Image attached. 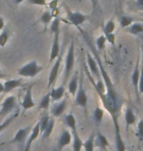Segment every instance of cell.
Masks as SVG:
<instances>
[{
    "label": "cell",
    "mask_w": 143,
    "mask_h": 151,
    "mask_svg": "<svg viewBox=\"0 0 143 151\" xmlns=\"http://www.w3.org/2000/svg\"><path fill=\"white\" fill-rule=\"evenodd\" d=\"M91 3H92V7H93V10H94L97 6V0H91Z\"/></svg>",
    "instance_id": "f6af8a7d"
},
{
    "label": "cell",
    "mask_w": 143,
    "mask_h": 151,
    "mask_svg": "<svg viewBox=\"0 0 143 151\" xmlns=\"http://www.w3.org/2000/svg\"><path fill=\"white\" fill-rule=\"evenodd\" d=\"M67 19L71 24H73L74 26L80 27L83 24L87 21L88 16L87 15H84L80 12H72V11H68L67 12Z\"/></svg>",
    "instance_id": "52a82bcc"
},
{
    "label": "cell",
    "mask_w": 143,
    "mask_h": 151,
    "mask_svg": "<svg viewBox=\"0 0 143 151\" xmlns=\"http://www.w3.org/2000/svg\"><path fill=\"white\" fill-rule=\"evenodd\" d=\"M67 108V100L66 99H64L61 102H58V103L54 104L52 107H51V115H52V117L54 118H58L60 117L61 115H62L64 112H65Z\"/></svg>",
    "instance_id": "4fadbf2b"
},
{
    "label": "cell",
    "mask_w": 143,
    "mask_h": 151,
    "mask_svg": "<svg viewBox=\"0 0 143 151\" xmlns=\"http://www.w3.org/2000/svg\"><path fill=\"white\" fill-rule=\"evenodd\" d=\"M78 88L77 91V94H75V103L78 106L83 107V109H86L87 106V95L86 90L83 88V77H80V81L78 83Z\"/></svg>",
    "instance_id": "8992f818"
},
{
    "label": "cell",
    "mask_w": 143,
    "mask_h": 151,
    "mask_svg": "<svg viewBox=\"0 0 143 151\" xmlns=\"http://www.w3.org/2000/svg\"><path fill=\"white\" fill-rule=\"evenodd\" d=\"M72 138L73 137H72L71 132L65 129V131L62 132V134H61V137L59 138V141H58V149L61 151L65 146L69 145V144L72 142Z\"/></svg>",
    "instance_id": "5bb4252c"
},
{
    "label": "cell",
    "mask_w": 143,
    "mask_h": 151,
    "mask_svg": "<svg viewBox=\"0 0 143 151\" xmlns=\"http://www.w3.org/2000/svg\"><path fill=\"white\" fill-rule=\"evenodd\" d=\"M106 42H107V39H106L105 35H102L97 37L95 44H96V48H97V50H98V52H102V51L105 49Z\"/></svg>",
    "instance_id": "f546056e"
},
{
    "label": "cell",
    "mask_w": 143,
    "mask_h": 151,
    "mask_svg": "<svg viewBox=\"0 0 143 151\" xmlns=\"http://www.w3.org/2000/svg\"><path fill=\"white\" fill-rule=\"evenodd\" d=\"M105 37H106V39H107V41L109 42V43H111L112 45H113V46H115L116 37H115L114 32H113V34H108V35H105Z\"/></svg>",
    "instance_id": "ab89813d"
},
{
    "label": "cell",
    "mask_w": 143,
    "mask_h": 151,
    "mask_svg": "<svg viewBox=\"0 0 143 151\" xmlns=\"http://www.w3.org/2000/svg\"><path fill=\"white\" fill-rule=\"evenodd\" d=\"M65 122L67 124V126L72 129V132L77 131V121H75V118L72 113L67 115L65 118Z\"/></svg>",
    "instance_id": "d4e9b609"
},
{
    "label": "cell",
    "mask_w": 143,
    "mask_h": 151,
    "mask_svg": "<svg viewBox=\"0 0 143 151\" xmlns=\"http://www.w3.org/2000/svg\"><path fill=\"white\" fill-rule=\"evenodd\" d=\"M12 121H13V117H10V118H8V119H6L3 123L0 124V132L4 131V129L7 128L9 125H10Z\"/></svg>",
    "instance_id": "74e56055"
},
{
    "label": "cell",
    "mask_w": 143,
    "mask_h": 151,
    "mask_svg": "<svg viewBox=\"0 0 143 151\" xmlns=\"http://www.w3.org/2000/svg\"><path fill=\"white\" fill-rule=\"evenodd\" d=\"M4 92V83L0 81V93Z\"/></svg>",
    "instance_id": "ee69618b"
},
{
    "label": "cell",
    "mask_w": 143,
    "mask_h": 151,
    "mask_svg": "<svg viewBox=\"0 0 143 151\" xmlns=\"http://www.w3.org/2000/svg\"><path fill=\"white\" fill-rule=\"evenodd\" d=\"M4 83V92H10L13 89L22 86V80L21 78H14V80L6 81Z\"/></svg>",
    "instance_id": "2e32d148"
},
{
    "label": "cell",
    "mask_w": 143,
    "mask_h": 151,
    "mask_svg": "<svg viewBox=\"0 0 143 151\" xmlns=\"http://www.w3.org/2000/svg\"><path fill=\"white\" fill-rule=\"evenodd\" d=\"M50 31L52 34H55L56 32L60 31V20L58 18H55L52 22H51L50 25Z\"/></svg>",
    "instance_id": "e575fe53"
},
{
    "label": "cell",
    "mask_w": 143,
    "mask_h": 151,
    "mask_svg": "<svg viewBox=\"0 0 143 151\" xmlns=\"http://www.w3.org/2000/svg\"><path fill=\"white\" fill-rule=\"evenodd\" d=\"M124 120H126V129H129L130 126L134 125L136 122V116L133 110L130 107H127L126 110V113H124Z\"/></svg>",
    "instance_id": "ffe728a7"
},
{
    "label": "cell",
    "mask_w": 143,
    "mask_h": 151,
    "mask_svg": "<svg viewBox=\"0 0 143 151\" xmlns=\"http://www.w3.org/2000/svg\"><path fill=\"white\" fill-rule=\"evenodd\" d=\"M52 19H53V15L51 14V12L50 11H46V12H44V13L41 15L40 22L44 25L45 29H47L48 25L51 24V22L53 21Z\"/></svg>",
    "instance_id": "4316f807"
},
{
    "label": "cell",
    "mask_w": 143,
    "mask_h": 151,
    "mask_svg": "<svg viewBox=\"0 0 143 151\" xmlns=\"http://www.w3.org/2000/svg\"><path fill=\"white\" fill-rule=\"evenodd\" d=\"M39 134H40V124L38 122L35 124V126L32 128V132H30L29 135L28 137V139H27L25 145V151H29L32 142L39 137Z\"/></svg>",
    "instance_id": "8fae6325"
},
{
    "label": "cell",
    "mask_w": 143,
    "mask_h": 151,
    "mask_svg": "<svg viewBox=\"0 0 143 151\" xmlns=\"http://www.w3.org/2000/svg\"><path fill=\"white\" fill-rule=\"evenodd\" d=\"M50 101H51L50 92H47L42 97L41 101L39 102V110H48V108L50 106Z\"/></svg>",
    "instance_id": "484cf974"
},
{
    "label": "cell",
    "mask_w": 143,
    "mask_h": 151,
    "mask_svg": "<svg viewBox=\"0 0 143 151\" xmlns=\"http://www.w3.org/2000/svg\"><path fill=\"white\" fill-rule=\"evenodd\" d=\"M133 24V19L132 17H129V16H123V17H121V19H120V26H121V28H129V27L130 25H132Z\"/></svg>",
    "instance_id": "4dcf8cb0"
},
{
    "label": "cell",
    "mask_w": 143,
    "mask_h": 151,
    "mask_svg": "<svg viewBox=\"0 0 143 151\" xmlns=\"http://www.w3.org/2000/svg\"><path fill=\"white\" fill-rule=\"evenodd\" d=\"M78 88V73H75V75L73 76V78H71V81H70L68 83V90H69L70 94H72L73 96H75Z\"/></svg>",
    "instance_id": "e0dca14e"
},
{
    "label": "cell",
    "mask_w": 143,
    "mask_h": 151,
    "mask_svg": "<svg viewBox=\"0 0 143 151\" xmlns=\"http://www.w3.org/2000/svg\"><path fill=\"white\" fill-rule=\"evenodd\" d=\"M86 59H87V65L89 68L90 74L93 76L94 78H96L97 80H100L101 78V73H100V69L99 65L97 63L96 59L94 58V56L92 55L91 52H86Z\"/></svg>",
    "instance_id": "9c48e42d"
},
{
    "label": "cell",
    "mask_w": 143,
    "mask_h": 151,
    "mask_svg": "<svg viewBox=\"0 0 143 151\" xmlns=\"http://www.w3.org/2000/svg\"><path fill=\"white\" fill-rule=\"evenodd\" d=\"M138 94H143V65L140 67V78L138 83Z\"/></svg>",
    "instance_id": "d590c367"
},
{
    "label": "cell",
    "mask_w": 143,
    "mask_h": 151,
    "mask_svg": "<svg viewBox=\"0 0 143 151\" xmlns=\"http://www.w3.org/2000/svg\"><path fill=\"white\" fill-rule=\"evenodd\" d=\"M14 1L16 4H20V3H22L23 1H25V0H14Z\"/></svg>",
    "instance_id": "bcb514c9"
},
{
    "label": "cell",
    "mask_w": 143,
    "mask_h": 151,
    "mask_svg": "<svg viewBox=\"0 0 143 151\" xmlns=\"http://www.w3.org/2000/svg\"><path fill=\"white\" fill-rule=\"evenodd\" d=\"M57 4H58V0H53L52 2H50L49 3V7H50L51 10L55 11L56 8H57Z\"/></svg>",
    "instance_id": "60d3db41"
},
{
    "label": "cell",
    "mask_w": 143,
    "mask_h": 151,
    "mask_svg": "<svg viewBox=\"0 0 143 151\" xmlns=\"http://www.w3.org/2000/svg\"><path fill=\"white\" fill-rule=\"evenodd\" d=\"M136 5H137L138 7L143 8V0H136Z\"/></svg>",
    "instance_id": "7bdbcfd3"
},
{
    "label": "cell",
    "mask_w": 143,
    "mask_h": 151,
    "mask_svg": "<svg viewBox=\"0 0 143 151\" xmlns=\"http://www.w3.org/2000/svg\"><path fill=\"white\" fill-rule=\"evenodd\" d=\"M78 29L80 32L84 41H86V43L88 45V47L90 48L91 53H92V55L94 56V58L96 59V61L99 65L101 78L106 86V94L101 98L103 106L107 110V112L111 115L112 119H113L115 131H121L120 126H119V116H120L119 113H120V110H121V102H120V98H119L118 93L114 88L113 81H112L110 76H109L107 71H106L104 65L102 64V60H101V57L99 55L98 50L95 49V46L93 45V42L90 39L88 34H86L80 27H78Z\"/></svg>",
    "instance_id": "6da1fadb"
},
{
    "label": "cell",
    "mask_w": 143,
    "mask_h": 151,
    "mask_svg": "<svg viewBox=\"0 0 143 151\" xmlns=\"http://www.w3.org/2000/svg\"><path fill=\"white\" fill-rule=\"evenodd\" d=\"M49 119H50L49 115H44V116L41 117L40 121H39V124H40V134H43L44 129L46 128L48 122H49Z\"/></svg>",
    "instance_id": "836d02e7"
},
{
    "label": "cell",
    "mask_w": 143,
    "mask_h": 151,
    "mask_svg": "<svg viewBox=\"0 0 143 151\" xmlns=\"http://www.w3.org/2000/svg\"><path fill=\"white\" fill-rule=\"evenodd\" d=\"M75 66V42L72 41L70 44V47L67 52L66 60H65V72H64V81L63 84L65 86V83H67V81L69 80V77L72 74V71L74 69Z\"/></svg>",
    "instance_id": "3957f363"
},
{
    "label": "cell",
    "mask_w": 143,
    "mask_h": 151,
    "mask_svg": "<svg viewBox=\"0 0 143 151\" xmlns=\"http://www.w3.org/2000/svg\"><path fill=\"white\" fill-rule=\"evenodd\" d=\"M142 41H143V38H142ZM142 65H143V48H142Z\"/></svg>",
    "instance_id": "c3c4849f"
},
{
    "label": "cell",
    "mask_w": 143,
    "mask_h": 151,
    "mask_svg": "<svg viewBox=\"0 0 143 151\" xmlns=\"http://www.w3.org/2000/svg\"><path fill=\"white\" fill-rule=\"evenodd\" d=\"M96 147L101 149H106L109 146V141L107 139V137L104 134H102L101 132H97L96 137H95V141H94Z\"/></svg>",
    "instance_id": "ac0fdd59"
},
{
    "label": "cell",
    "mask_w": 143,
    "mask_h": 151,
    "mask_svg": "<svg viewBox=\"0 0 143 151\" xmlns=\"http://www.w3.org/2000/svg\"><path fill=\"white\" fill-rule=\"evenodd\" d=\"M29 2L36 6H45L47 4V0H29Z\"/></svg>",
    "instance_id": "f35d334b"
},
{
    "label": "cell",
    "mask_w": 143,
    "mask_h": 151,
    "mask_svg": "<svg viewBox=\"0 0 143 151\" xmlns=\"http://www.w3.org/2000/svg\"><path fill=\"white\" fill-rule=\"evenodd\" d=\"M116 29V24L113 20H109L106 25L104 26V35L108 34H113Z\"/></svg>",
    "instance_id": "d6a6232c"
},
{
    "label": "cell",
    "mask_w": 143,
    "mask_h": 151,
    "mask_svg": "<svg viewBox=\"0 0 143 151\" xmlns=\"http://www.w3.org/2000/svg\"><path fill=\"white\" fill-rule=\"evenodd\" d=\"M53 42H52V47H51V52H50V58L49 63H53L57 59V57L59 56L61 52L60 50V44H59V39H60V31L56 32L55 34H53Z\"/></svg>",
    "instance_id": "30bf717a"
},
{
    "label": "cell",
    "mask_w": 143,
    "mask_h": 151,
    "mask_svg": "<svg viewBox=\"0 0 143 151\" xmlns=\"http://www.w3.org/2000/svg\"><path fill=\"white\" fill-rule=\"evenodd\" d=\"M64 95H65V86L62 84L57 88H53L50 91V96H51V100L54 101H59L61 100Z\"/></svg>",
    "instance_id": "d6986e66"
},
{
    "label": "cell",
    "mask_w": 143,
    "mask_h": 151,
    "mask_svg": "<svg viewBox=\"0 0 143 151\" xmlns=\"http://www.w3.org/2000/svg\"><path fill=\"white\" fill-rule=\"evenodd\" d=\"M5 78V75L2 74V73H0V80H2V78Z\"/></svg>",
    "instance_id": "7dc6e473"
},
{
    "label": "cell",
    "mask_w": 143,
    "mask_h": 151,
    "mask_svg": "<svg viewBox=\"0 0 143 151\" xmlns=\"http://www.w3.org/2000/svg\"><path fill=\"white\" fill-rule=\"evenodd\" d=\"M137 135L139 139L143 140V120H140L137 124Z\"/></svg>",
    "instance_id": "8d00e7d4"
},
{
    "label": "cell",
    "mask_w": 143,
    "mask_h": 151,
    "mask_svg": "<svg viewBox=\"0 0 143 151\" xmlns=\"http://www.w3.org/2000/svg\"><path fill=\"white\" fill-rule=\"evenodd\" d=\"M139 78H140V67H139V58L136 61L134 70L132 72V86H134L135 92L137 96H139L138 94V83H139Z\"/></svg>",
    "instance_id": "9a60e30c"
},
{
    "label": "cell",
    "mask_w": 143,
    "mask_h": 151,
    "mask_svg": "<svg viewBox=\"0 0 143 151\" xmlns=\"http://www.w3.org/2000/svg\"><path fill=\"white\" fill-rule=\"evenodd\" d=\"M103 116H104L103 110L100 107H96L93 113V120L96 123V126H100V124H101L103 120Z\"/></svg>",
    "instance_id": "83f0119b"
},
{
    "label": "cell",
    "mask_w": 143,
    "mask_h": 151,
    "mask_svg": "<svg viewBox=\"0 0 143 151\" xmlns=\"http://www.w3.org/2000/svg\"><path fill=\"white\" fill-rule=\"evenodd\" d=\"M63 52L64 51H61L59 56L57 57V59L55 60V63H54L52 69L50 71L49 74V78H48V86H47V89H49L51 86L55 83L58 77V74H59V70L61 67V63H62V58H63Z\"/></svg>",
    "instance_id": "5b68a950"
},
{
    "label": "cell",
    "mask_w": 143,
    "mask_h": 151,
    "mask_svg": "<svg viewBox=\"0 0 143 151\" xmlns=\"http://www.w3.org/2000/svg\"><path fill=\"white\" fill-rule=\"evenodd\" d=\"M32 86H29L28 87V89H27L25 96H24V99L22 102V107L25 111L29 110V109H32V107H34V101H33V98H32Z\"/></svg>",
    "instance_id": "7c38bea8"
},
{
    "label": "cell",
    "mask_w": 143,
    "mask_h": 151,
    "mask_svg": "<svg viewBox=\"0 0 143 151\" xmlns=\"http://www.w3.org/2000/svg\"><path fill=\"white\" fill-rule=\"evenodd\" d=\"M16 97L14 95H10L8 97L5 98V100L3 101L1 105V110H0V118L4 117L6 115L10 114L12 111L15 109L16 107Z\"/></svg>",
    "instance_id": "ba28073f"
},
{
    "label": "cell",
    "mask_w": 143,
    "mask_h": 151,
    "mask_svg": "<svg viewBox=\"0 0 143 151\" xmlns=\"http://www.w3.org/2000/svg\"><path fill=\"white\" fill-rule=\"evenodd\" d=\"M9 40V32L7 29H5L1 32L0 34V47H5V45L7 44Z\"/></svg>",
    "instance_id": "1f68e13d"
},
{
    "label": "cell",
    "mask_w": 143,
    "mask_h": 151,
    "mask_svg": "<svg viewBox=\"0 0 143 151\" xmlns=\"http://www.w3.org/2000/svg\"><path fill=\"white\" fill-rule=\"evenodd\" d=\"M5 28V22H4V19L0 16V32H2L3 29Z\"/></svg>",
    "instance_id": "b9f144b4"
},
{
    "label": "cell",
    "mask_w": 143,
    "mask_h": 151,
    "mask_svg": "<svg viewBox=\"0 0 143 151\" xmlns=\"http://www.w3.org/2000/svg\"><path fill=\"white\" fill-rule=\"evenodd\" d=\"M129 32L132 35H139L143 32V25L140 23H134L129 27Z\"/></svg>",
    "instance_id": "f1b7e54d"
},
{
    "label": "cell",
    "mask_w": 143,
    "mask_h": 151,
    "mask_svg": "<svg viewBox=\"0 0 143 151\" xmlns=\"http://www.w3.org/2000/svg\"><path fill=\"white\" fill-rule=\"evenodd\" d=\"M32 129V126L29 125L26 128H22L20 129L19 131L16 132V134L14 135V137L9 141L10 144H24L28 139V137L29 134H30Z\"/></svg>",
    "instance_id": "277c9868"
},
{
    "label": "cell",
    "mask_w": 143,
    "mask_h": 151,
    "mask_svg": "<svg viewBox=\"0 0 143 151\" xmlns=\"http://www.w3.org/2000/svg\"><path fill=\"white\" fill-rule=\"evenodd\" d=\"M42 70H43V67L38 65L36 60H32V61L29 62L28 64L22 66L18 70V74L24 78H33L40 73Z\"/></svg>",
    "instance_id": "7a4b0ae2"
},
{
    "label": "cell",
    "mask_w": 143,
    "mask_h": 151,
    "mask_svg": "<svg viewBox=\"0 0 143 151\" xmlns=\"http://www.w3.org/2000/svg\"><path fill=\"white\" fill-rule=\"evenodd\" d=\"M115 141H116V150L117 151H126V145L121 137V131H115Z\"/></svg>",
    "instance_id": "7402d4cb"
},
{
    "label": "cell",
    "mask_w": 143,
    "mask_h": 151,
    "mask_svg": "<svg viewBox=\"0 0 143 151\" xmlns=\"http://www.w3.org/2000/svg\"><path fill=\"white\" fill-rule=\"evenodd\" d=\"M83 148V141L78 134V131L73 132V149L74 151H81Z\"/></svg>",
    "instance_id": "44dd1931"
},
{
    "label": "cell",
    "mask_w": 143,
    "mask_h": 151,
    "mask_svg": "<svg viewBox=\"0 0 143 151\" xmlns=\"http://www.w3.org/2000/svg\"><path fill=\"white\" fill-rule=\"evenodd\" d=\"M94 141H95V134H91L89 135V137H88L86 141H83L84 151H94V147H95Z\"/></svg>",
    "instance_id": "603a6c76"
},
{
    "label": "cell",
    "mask_w": 143,
    "mask_h": 151,
    "mask_svg": "<svg viewBox=\"0 0 143 151\" xmlns=\"http://www.w3.org/2000/svg\"><path fill=\"white\" fill-rule=\"evenodd\" d=\"M54 126H55V119H54V117H50L49 122H48L46 128H45L43 134H42V137L43 138L49 137L51 135V134H52V132H53Z\"/></svg>",
    "instance_id": "cb8c5ba5"
}]
</instances>
